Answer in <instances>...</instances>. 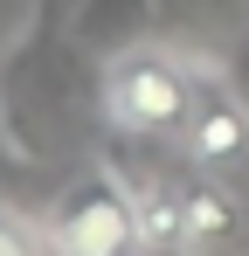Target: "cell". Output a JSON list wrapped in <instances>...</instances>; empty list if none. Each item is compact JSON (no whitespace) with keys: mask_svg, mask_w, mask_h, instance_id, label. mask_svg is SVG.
<instances>
[{"mask_svg":"<svg viewBox=\"0 0 249 256\" xmlns=\"http://www.w3.org/2000/svg\"><path fill=\"white\" fill-rule=\"evenodd\" d=\"M104 118V70L70 35V0H35L0 48V138L28 166H62Z\"/></svg>","mask_w":249,"mask_h":256,"instance_id":"1","label":"cell"},{"mask_svg":"<svg viewBox=\"0 0 249 256\" xmlns=\"http://www.w3.org/2000/svg\"><path fill=\"white\" fill-rule=\"evenodd\" d=\"M194 70L180 56H160V48H132L104 70V125L132 132V138H180L187 111H194Z\"/></svg>","mask_w":249,"mask_h":256,"instance_id":"2","label":"cell"},{"mask_svg":"<svg viewBox=\"0 0 249 256\" xmlns=\"http://www.w3.org/2000/svg\"><path fill=\"white\" fill-rule=\"evenodd\" d=\"M56 256H124L138 250V201L118 173H83L76 187L48 208Z\"/></svg>","mask_w":249,"mask_h":256,"instance_id":"3","label":"cell"},{"mask_svg":"<svg viewBox=\"0 0 249 256\" xmlns=\"http://www.w3.org/2000/svg\"><path fill=\"white\" fill-rule=\"evenodd\" d=\"M160 21H166L160 0H70V35L97 70H111L118 56L146 48L160 35Z\"/></svg>","mask_w":249,"mask_h":256,"instance_id":"4","label":"cell"},{"mask_svg":"<svg viewBox=\"0 0 249 256\" xmlns=\"http://www.w3.org/2000/svg\"><path fill=\"white\" fill-rule=\"evenodd\" d=\"M166 21H222V14H236L242 0H160Z\"/></svg>","mask_w":249,"mask_h":256,"instance_id":"5","label":"cell"},{"mask_svg":"<svg viewBox=\"0 0 249 256\" xmlns=\"http://www.w3.org/2000/svg\"><path fill=\"white\" fill-rule=\"evenodd\" d=\"M222 76H228V90H236V104L249 111V28L236 35V48H228V62H222Z\"/></svg>","mask_w":249,"mask_h":256,"instance_id":"6","label":"cell"},{"mask_svg":"<svg viewBox=\"0 0 249 256\" xmlns=\"http://www.w3.org/2000/svg\"><path fill=\"white\" fill-rule=\"evenodd\" d=\"M0 256H35V242H28L14 222H0Z\"/></svg>","mask_w":249,"mask_h":256,"instance_id":"7","label":"cell"},{"mask_svg":"<svg viewBox=\"0 0 249 256\" xmlns=\"http://www.w3.org/2000/svg\"><path fill=\"white\" fill-rule=\"evenodd\" d=\"M180 256H222V250H180Z\"/></svg>","mask_w":249,"mask_h":256,"instance_id":"8","label":"cell"}]
</instances>
